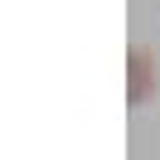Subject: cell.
Wrapping results in <instances>:
<instances>
[{"label":"cell","instance_id":"6da1fadb","mask_svg":"<svg viewBox=\"0 0 160 160\" xmlns=\"http://www.w3.org/2000/svg\"><path fill=\"white\" fill-rule=\"evenodd\" d=\"M155 97V53L146 44L126 49V107H146Z\"/></svg>","mask_w":160,"mask_h":160}]
</instances>
